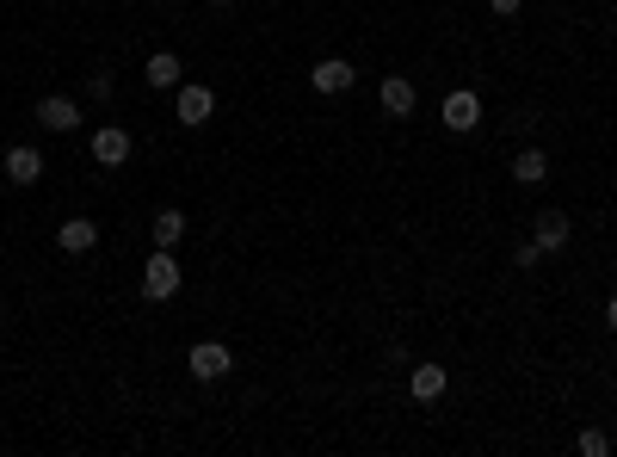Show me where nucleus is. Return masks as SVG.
<instances>
[{"instance_id": "7ed1b4c3", "label": "nucleus", "mask_w": 617, "mask_h": 457, "mask_svg": "<svg viewBox=\"0 0 617 457\" xmlns=\"http://www.w3.org/2000/svg\"><path fill=\"white\" fill-rule=\"evenodd\" d=\"M439 118H445V130H451V136H469V130L482 124V99L469 93V87H457V93L439 105Z\"/></svg>"}, {"instance_id": "f3484780", "label": "nucleus", "mask_w": 617, "mask_h": 457, "mask_svg": "<svg viewBox=\"0 0 617 457\" xmlns=\"http://www.w3.org/2000/svg\"><path fill=\"white\" fill-rule=\"evenodd\" d=\"M537 260H543V248H537V241H519V248H513V266H525V272H531Z\"/></svg>"}, {"instance_id": "1a4fd4ad", "label": "nucleus", "mask_w": 617, "mask_h": 457, "mask_svg": "<svg viewBox=\"0 0 617 457\" xmlns=\"http://www.w3.org/2000/svg\"><path fill=\"white\" fill-rule=\"evenodd\" d=\"M56 248H62V254H93V248H99V223L68 217V223L56 229Z\"/></svg>"}, {"instance_id": "20e7f679", "label": "nucleus", "mask_w": 617, "mask_h": 457, "mask_svg": "<svg viewBox=\"0 0 617 457\" xmlns=\"http://www.w3.org/2000/svg\"><path fill=\"white\" fill-rule=\"evenodd\" d=\"M186 365H192V377H204V383H216V377H229V371H235V359H229V346H223V340H198L192 353H186Z\"/></svg>"}, {"instance_id": "f257e3e1", "label": "nucleus", "mask_w": 617, "mask_h": 457, "mask_svg": "<svg viewBox=\"0 0 617 457\" xmlns=\"http://www.w3.org/2000/svg\"><path fill=\"white\" fill-rule=\"evenodd\" d=\"M179 285H186V272H179L173 248H155L149 266H142V297H149V303H167V297H179Z\"/></svg>"}, {"instance_id": "6ab92c4d", "label": "nucleus", "mask_w": 617, "mask_h": 457, "mask_svg": "<svg viewBox=\"0 0 617 457\" xmlns=\"http://www.w3.org/2000/svg\"><path fill=\"white\" fill-rule=\"evenodd\" d=\"M488 7H494V13H500V19H513V13H519V7H525V0H488Z\"/></svg>"}, {"instance_id": "dca6fc26", "label": "nucleus", "mask_w": 617, "mask_h": 457, "mask_svg": "<svg viewBox=\"0 0 617 457\" xmlns=\"http://www.w3.org/2000/svg\"><path fill=\"white\" fill-rule=\"evenodd\" d=\"M611 451V439L599 433V427H587V433H580V457H605Z\"/></svg>"}, {"instance_id": "4468645a", "label": "nucleus", "mask_w": 617, "mask_h": 457, "mask_svg": "<svg viewBox=\"0 0 617 457\" xmlns=\"http://www.w3.org/2000/svg\"><path fill=\"white\" fill-rule=\"evenodd\" d=\"M149 235H155V248H179V235H186V217H179V210H155Z\"/></svg>"}, {"instance_id": "0eeeda50", "label": "nucleus", "mask_w": 617, "mask_h": 457, "mask_svg": "<svg viewBox=\"0 0 617 457\" xmlns=\"http://www.w3.org/2000/svg\"><path fill=\"white\" fill-rule=\"evenodd\" d=\"M93 161H99V167H124V161H130V130H118V124L93 130Z\"/></svg>"}, {"instance_id": "aec40b11", "label": "nucleus", "mask_w": 617, "mask_h": 457, "mask_svg": "<svg viewBox=\"0 0 617 457\" xmlns=\"http://www.w3.org/2000/svg\"><path fill=\"white\" fill-rule=\"evenodd\" d=\"M605 322H611V328H617V291H611V303H605Z\"/></svg>"}, {"instance_id": "f03ea898", "label": "nucleus", "mask_w": 617, "mask_h": 457, "mask_svg": "<svg viewBox=\"0 0 617 457\" xmlns=\"http://www.w3.org/2000/svg\"><path fill=\"white\" fill-rule=\"evenodd\" d=\"M210 112H216V93H210V87H198V81H179V87H173V118L186 124V130H198Z\"/></svg>"}, {"instance_id": "ddd939ff", "label": "nucleus", "mask_w": 617, "mask_h": 457, "mask_svg": "<svg viewBox=\"0 0 617 457\" xmlns=\"http://www.w3.org/2000/svg\"><path fill=\"white\" fill-rule=\"evenodd\" d=\"M445 383H451L445 365H414V371H408V396H414V402H439Z\"/></svg>"}, {"instance_id": "9d476101", "label": "nucleus", "mask_w": 617, "mask_h": 457, "mask_svg": "<svg viewBox=\"0 0 617 457\" xmlns=\"http://www.w3.org/2000/svg\"><path fill=\"white\" fill-rule=\"evenodd\" d=\"M142 75H149V87H155V93H173L179 81H186V62H179L173 50H155V56H149V68H142Z\"/></svg>"}, {"instance_id": "f8f14e48", "label": "nucleus", "mask_w": 617, "mask_h": 457, "mask_svg": "<svg viewBox=\"0 0 617 457\" xmlns=\"http://www.w3.org/2000/svg\"><path fill=\"white\" fill-rule=\"evenodd\" d=\"M377 99H383V112H389V118H414V105H420V93H414V81H402V75H389Z\"/></svg>"}, {"instance_id": "423d86ee", "label": "nucleus", "mask_w": 617, "mask_h": 457, "mask_svg": "<svg viewBox=\"0 0 617 457\" xmlns=\"http://www.w3.org/2000/svg\"><path fill=\"white\" fill-rule=\"evenodd\" d=\"M31 118H38L44 130H56V136H68V130L81 124V105L68 99V93H50V99H38V112H31Z\"/></svg>"}, {"instance_id": "9b49d317", "label": "nucleus", "mask_w": 617, "mask_h": 457, "mask_svg": "<svg viewBox=\"0 0 617 457\" xmlns=\"http://www.w3.org/2000/svg\"><path fill=\"white\" fill-rule=\"evenodd\" d=\"M568 235H574V223L562 217V210H543V217H537V229H531V241H537L543 254H556V248H568Z\"/></svg>"}, {"instance_id": "a211bd4d", "label": "nucleus", "mask_w": 617, "mask_h": 457, "mask_svg": "<svg viewBox=\"0 0 617 457\" xmlns=\"http://www.w3.org/2000/svg\"><path fill=\"white\" fill-rule=\"evenodd\" d=\"M87 99H112V75H105V68H99V75H87Z\"/></svg>"}, {"instance_id": "6e6552de", "label": "nucleus", "mask_w": 617, "mask_h": 457, "mask_svg": "<svg viewBox=\"0 0 617 457\" xmlns=\"http://www.w3.org/2000/svg\"><path fill=\"white\" fill-rule=\"evenodd\" d=\"M7 180H13V186H38V180H44V155L31 149V143H13V149H7Z\"/></svg>"}, {"instance_id": "39448f33", "label": "nucleus", "mask_w": 617, "mask_h": 457, "mask_svg": "<svg viewBox=\"0 0 617 457\" xmlns=\"http://www.w3.org/2000/svg\"><path fill=\"white\" fill-rule=\"evenodd\" d=\"M352 81H358V68H352L346 56H328V62H315V68H309V87H315V93H328V99H334V93H346Z\"/></svg>"}, {"instance_id": "2eb2a0df", "label": "nucleus", "mask_w": 617, "mask_h": 457, "mask_svg": "<svg viewBox=\"0 0 617 457\" xmlns=\"http://www.w3.org/2000/svg\"><path fill=\"white\" fill-rule=\"evenodd\" d=\"M543 173H550V155H543V149H519V161H513V180H519V186H537Z\"/></svg>"}]
</instances>
